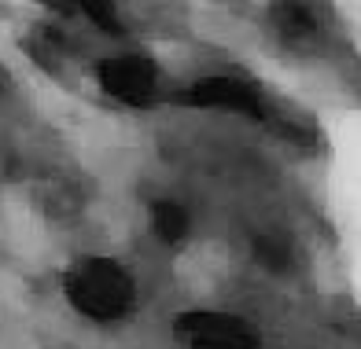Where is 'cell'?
Instances as JSON below:
<instances>
[{
	"mask_svg": "<svg viewBox=\"0 0 361 349\" xmlns=\"http://www.w3.org/2000/svg\"><path fill=\"white\" fill-rule=\"evenodd\" d=\"M67 302L92 320H122L137 302V284L111 258H78L63 272Z\"/></svg>",
	"mask_w": 361,
	"mask_h": 349,
	"instance_id": "obj_1",
	"label": "cell"
},
{
	"mask_svg": "<svg viewBox=\"0 0 361 349\" xmlns=\"http://www.w3.org/2000/svg\"><path fill=\"white\" fill-rule=\"evenodd\" d=\"M173 338L188 349H258V327L233 312H180L173 320Z\"/></svg>",
	"mask_w": 361,
	"mask_h": 349,
	"instance_id": "obj_2",
	"label": "cell"
},
{
	"mask_svg": "<svg viewBox=\"0 0 361 349\" xmlns=\"http://www.w3.org/2000/svg\"><path fill=\"white\" fill-rule=\"evenodd\" d=\"M96 77L107 96L129 107H147L155 99V63L140 56H114L96 66Z\"/></svg>",
	"mask_w": 361,
	"mask_h": 349,
	"instance_id": "obj_3",
	"label": "cell"
},
{
	"mask_svg": "<svg viewBox=\"0 0 361 349\" xmlns=\"http://www.w3.org/2000/svg\"><path fill=\"white\" fill-rule=\"evenodd\" d=\"M173 103H180V107H233L240 114H247V118H262L258 92L247 81H236V77H203L195 85L180 89L173 96Z\"/></svg>",
	"mask_w": 361,
	"mask_h": 349,
	"instance_id": "obj_4",
	"label": "cell"
},
{
	"mask_svg": "<svg viewBox=\"0 0 361 349\" xmlns=\"http://www.w3.org/2000/svg\"><path fill=\"white\" fill-rule=\"evenodd\" d=\"M273 23H276V33H281L284 41L314 37V15H310L306 8H299V4H291V0L273 4Z\"/></svg>",
	"mask_w": 361,
	"mask_h": 349,
	"instance_id": "obj_5",
	"label": "cell"
},
{
	"mask_svg": "<svg viewBox=\"0 0 361 349\" xmlns=\"http://www.w3.org/2000/svg\"><path fill=\"white\" fill-rule=\"evenodd\" d=\"M152 224H155V236L162 243H180L188 231V213L177 203H155L152 206Z\"/></svg>",
	"mask_w": 361,
	"mask_h": 349,
	"instance_id": "obj_6",
	"label": "cell"
},
{
	"mask_svg": "<svg viewBox=\"0 0 361 349\" xmlns=\"http://www.w3.org/2000/svg\"><path fill=\"white\" fill-rule=\"evenodd\" d=\"M78 4H81V11H85L100 30H107V33H122L118 11H114V0H78Z\"/></svg>",
	"mask_w": 361,
	"mask_h": 349,
	"instance_id": "obj_7",
	"label": "cell"
}]
</instances>
